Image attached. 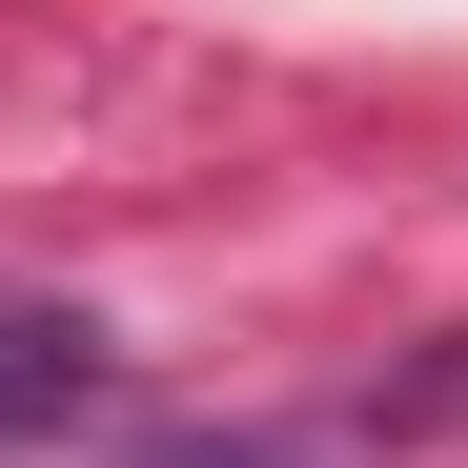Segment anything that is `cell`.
Instances as JSON below:
<instances>
[{
  "mask_svg": "<svg viewBox=\"0 0 468 468\" xmlns=\"http://www.w3.org/2000/svg\"><path fill=\"white\" fill-rule=\"evenodd\" d=\"M82 387H102V326H82V305H0V448L61 428Z\"/></svg>",
  "mask_w": 468,
  "mask_h": 468,
  "instance_id": "6da1fadb",
  "label": "cell"
},
{
  "mask_svg": "<svg viewBox=\"0 0 468 468\" xmlns=\"http://www.w3.org/2000/svg\"><path fill=\"white\" fill-rule=\"evenodd\" d=\"M143 468H305V448H143Z\"/></svg>",
  "mask_w": 468,
  "mask_h": 468,
  "instance_id": "7a4b0ae2",
  "label": "cell"
}]
</instances>
